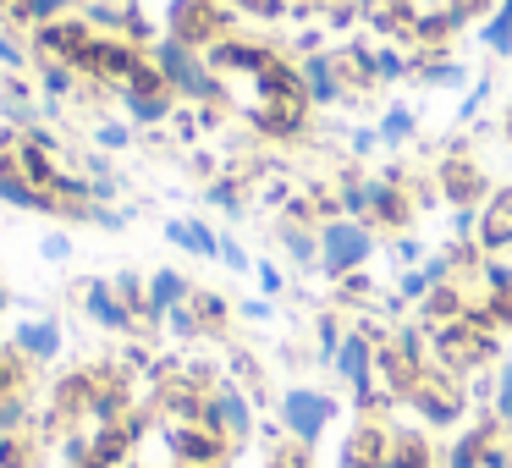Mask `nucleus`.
<instances>
[{
	"label": "nucleus",
	"instance_id": "obj_1",
	"mask_svg": "<svg viewBox=\"0 0 512 468\" xmlns=\"http://www.w3.org/2000/svg\"><path fill=\"white\" fill-rule=\"evenodd\" d=\"M149 61H155V72L166 78V89L177 94V100L188 105H210V100H226L221 78H215V67L199 56L193 45H182V39L160 34L155 45H149Z\"/></svg>",
	"mask_w": 512,
	"mask_h": 468
},
{
	"label": "nucleus",
	"instance_id": "obj_2",
	"mask_svg": "<svg viewBox=\"0 0 512 468\" xmlns=\"http://www.w3.org/2000/svg\"><path fill=\"white\" fill-rule=\"evenodd\" d=\"M320 232V276H358V270L375 259V226L369 221H347V215H331V221L314 226Z\"/></svg>",
	"mask_w": 512,
	"mask_h": 468
},
{
	"label": "nucleus",
	"instance_id": "obj_3",
	"mask_svg": "<svg viewBox=\"0 0 512 468\" xmlns=\"http://www.w3.org/2000/svg\"><path fill=\"white\" fill-rule=\"evenodd\" d=\"M166 34L204 56V50H215L221 39H232V6H226V0H171Z\"/></svg>",
	"mask_w": 512,
	"mask_h": 468
},
{
	"label": "nucleus",
	"instance_id": "obj_4",
	"mask_svg": "<svg viewBox=\"0 0 512 468\" xmlns=\"http://www.w3.org/2000/svg\"><path fill=\"white\" fill-rule=\"evenodd\" d=\"M336 424V397L320 386H292L281 391V430L298 446H320V435Z\"/></svg>",
	"mask_w": 512,
	"mask_h": 468
},
{
	"label": "nucleus",
	"instance_id": "obj_5",
	"mask_svg": "<svg viewBox=\"0 0 512 468\" xmlns=\"http://www.w3.org/2000/svg\"><path fill=\"white\" fill-rule=\"evenodd\" d=\"M331 369L353 386V397L364 402H375V342H369L364 331H347L342 342H336V353H331Z\"/></svg>",
	"mask_w": 512,
	"mask_h": 468
},
{
	"label": "nucleus",
	"instance_id": "obj_6",
	"mask_svg": "<svg viewBox=\"0 0 512 468\" xmlns=\"http://www.w3.org/2000/svg\"><path fill=\"white\" fill-rule=\"evenodd\" d=\"M298 78H303L309 105H320V111L347 105V78H342V56H336V50H309V56L298 61Z\"/></svg>",
	"mask_w": 512,
	"mask_h": 468
},
{
	"label": "nucleus",
	"instance_id": "obj_7",
	"mask_svg": "<svg viewBox=\"0 0 512 468\" xmlns=\"http://www.w3.org/2000/svg\"><path fill=\"white\" fill-rule=\"evenodd\" d=\"M199 419L210 424V430H221L226 441H248V435H254V408H248V397L237 386L215 391V397L199 408Z\"/></svg>",
	"mask_w": 512,
	"mask_h": 468
},
{
	"label": "nucleus",
	"instance_id": "obj_8",
	"mask_svg": "<svg viewBox=\"0 0 512 468\" xmlns=\"http://www.w3.org/2000/svg\"><path fill=\"white\" fill-rule=\"evenodd\" d=\"M441 188H446V199H452L457 210H463V204H479L485 199V171H479L463 149H452V155L441 160Z\"/></svg>",
	"mask_w": 512,
	"mask_h": 468
},
{
	"label": "nucleus",
	"instance_id": "obj_9",
	"mask_svg": "<svg viewBox=\"0 0 512 468\" xmlns=\"http://www.w3.org/2000/svg\"><path fill=\"white\" fill-rule=\"evenodd\" d=\"M166 243L182 248V254H193V259H221V232H215L210 221H199V215L166 221Z\"/></svg>",
	"mask_w": 512,
	"mask_h": 468
},
{
	"label": "nucleus",
	"instance_id": "obj_10",
	"mask_svg": "<svg viewBox=\"0 0 512 468\" xmlns=\"http://www.w3.org/2000/svg\"><path fill=\"white\" fill-rule=\"evenodd\" d=\"M61 347H67V336H61L56 320H23L17 325V353H23L28 364H56Z\"/></svg>",
	"mask_w": 512,
	"mask_h": 468
},
{
	"label": "nucleus",
	"instance_id": "obj_11",
	"mask_svg": "<svg viewBox=\"0 0 512 468\" xmlns=\"http://www.w3.org/2000/svg\"><path fill=\"white\" fill-rule=\"evenodd\" d=\"M380 188H386L380 177H347V182H336V215H347V221H375Z\"/></svg>",
	"mask_w": 512,
	"mask_h": 468
},
{
	"label": "nucleus",
	"instance_id": "obj_12",
	"mask_svg": "<svg viewBox=\"0 0 512 468\" xmlns=\"http://www.w3.org/2000/svg\"><path fill=\"white\" fill-rule=\"evenodd\" d=\"M89 0H6V17L17 28H45V23H61V17H78Z\"/></svg>",
	"mask_w": 512,
	"mask_h": 468
},
{
	"label": "nucleus",
	"instance_id": "obj_13",
	"mask_svg": "<svg viewBox=\"0 0 512 468\" xmlns=\"http://www.w3.org/2000/svg\"><path fill=\"white\" fill-rule=\"evenodd\" d=\"M116 100H122V116L133 127H166L171 122V94H155V89H122L116 94Z\"/></svg>",
	"mask_w": 512,
	"mask_h": 468
},
{
	"label": "nucleus",
	"instance_id": "obj_14",
	"mask_svg": "<svg viewBox=\"0 0 512 468\" xmlns=\"http://www.w3.org/2000/svg\"><path fill=\"white\" fill-rule=\"evenodd\" d=\"M479 243L485 248H512V188H496L479 210Z\"/></svg>",
	"mask_w": 512,
	"mask_h": 468
},
{
	"label": "nucleus",
	"instance_id": "obj_15",
	"mask_svg": "<svg viewBox=\"0 0 512 468\" xmlns=\"http://www.w3.org/2000/svg\"><path fill=\"white\" fill-rule=\"evenodd\" d=\"M188 298H193V281L182 276V270L160 265L155 276H149V314H155V320H166V314H171V309H182Z\"/></svg>",
	"mask_w": 512,
	"mask_h": 468
},
{
	"label": "nucleus",
	"instance_id": "obj_16",
	"mask_svg": "<svg viewBox=\"0 0 512 468\" xmlns=\"http://www.w3.org/2000/svg\"><path fill=\"white\" fill-rule=\"evenodd\" d=\"M83 309H89L94 325H105V331H122L127 320H133V309H127L122 298H116L111 281H89V292H83Z\"/></svg>",
	"mask_w": 512,
	"mask_h": 468
},
{
	"label": "nucleus",
	"instance_id": "obj_17",
	"mask_svg": "<svg viewBox=\"0 0 512 468\" xmlns=\"http://www.w3.org/2000/svg\"><path fill=\"white\" fill-rule=\"evenodd\" d=\"M375 133H380V149H408L413 138H419V116L397 100V105H386V111H380Z\"/></svg>",
	"mask_w": 512,
	"mask_h": 468
},
{
	"label": "nucleus",
	"instance_id": "obj_18",
	"mask_svg": "<svg viewBox=\"0 0 512 468\" xmlns=\"http://www.w3.org/2000/svg\"><path fill=\"white\" fill-rule=\"evenodd\" d=\"M78 78H83V72L67 67V61H39V94H45L50 105L72 100V94H78Z\"/></svg>",
	"mask_w": 512,
	"mask_h": 468
},
{
	"label": "nucleus",
	"instance_id": "obj_19",
	"mask_svg": "<svg viewBox=\"0 0 512 468\" xmlns=\"http://www.w3.org/2000/svg\"><path fill=\"white\" fill-rule=\"evenodd\" d=\"M281 248L292 254V265L303 270H320V232H309V226H281Z\"/></svg>",
	"mask_w": 512,
	"mask_h": 468
},
{
	"label": "nucleus",
	"instance_id": "obj_20",
	"mask_svg": "<svg viewBox=\"0 0 512 468\" xmlns=\"http://www.w3.org/2000/svg\"><path fill=\"white\" fill-rule=\"evenodd\" d=\"M413 78V56L402 45H391V39H380L375 45V83H402Z\"/></svg>",
	"mask_w": 512,
	"mask_h": 468
},
{
	"label": "nucleus",
	"instance_id": "obj_21",
	"mask_svg": "<svg viewBox=\"0 0 512 468\" xmlns=\"http://www.w3.org/2000/svg\"><path fill=\"white\" fill-rule=\"evenodd\" d=\"M94 149H100V155H122V149H133V122H116V116H105L100 127H94Z\"/></svg>",
	"mask_w": 512,
	"mask_h": 468
},
{
	"label": "nucleus",
	"instance_id": "obj_22",
	"mask_svg": "<svg viewBox=\"0 0 512 468\" xmlns=\"http://www.w3.org/2000/svg\"><path fill=\"white\" fill-rule=\"evenodd\" d=\"M204 204H215V210H226V215H243L248 210V193L237 188L232 177H215L210 188H204Z\"/></svg>",
	"mask_w": 512,
	"mask_h": 468
},
{
	"label": "nucleus",
	"instance_id": "obj_23",
	"mask_svg": "<svg viewBox=\"0 0 512 468\" xmlns=\"http://www.w3.org/2000/svg\"><path fill=\"white\" fill-rule=\"evenodd\" d=\"M380 468H430V446L424 441H391Z\"/></svg>",
	"mask_w": 512,
	"mask_h": 468
},
{
	"label": "nucleus",
	"instance_id": "obj_24",
	"mask_svg": "<svg viewBox=\"0 0 512 468\" xmlns=\"http://www.w3.org/2000/svg\"><path fill=\"white\" fill-rule=\"evenodd\" d=\"M490 89H496V83H490V78H474V83H468V100L463 105H457V122H474V116L479 111H485V100H490Z\"/></svg>",
	"mask_w": 512,
	"mask_h": 468
},
{
	"label": "nucleus",
	"instance_id": "obj_25",
	"mask_svg": "<svg viewBox=\"0 0 512 468\" xmlns=\"http://www.w3.org/2000/svg\"><path fill=\"white\" fill-rule=\"evenodd\" d=\"M83 221L105 226V232H127V221H133V215H127V210H111V204H89V210H83Z\"/></svg>",
	"mask_w": 512,
	"mask_h": 468
},
{
	"label": "nucleus",
	"instance_id": "obj_26",
	"mask_svg": "<svg viewBox=\"0 0 512 468\" xmlns=\"http://www.w3.org/2000/svg\"><path fill=\"white\" fill-rule=\"evenodd\" d=\"M166 325H171L177 336H199V331H204V320L193 314V298L182 303V309H171V314H166Z\"/></svg>",
	"mask_w": 512,
	"mask_h": 468
},
{
	"label": "nucleus",
	"instance_id": "obj_27",
	"mask_svg": "<svg viewBox=\"0 0 512 468\" xmlns=\"http://www.w3.org/2000/svg\"><path fill=\"white\" fill-rule=\"evenodd\" d=\"M496 419L512 424V364H501V375H496Z\"/></svg>",
	"mask_w": 512,
	"mask_h": 468
},
{
	"label": "nucleus",
	"instance_id": "obj_28",
	"mask_svg": "<svg viewBox=\"0 0 512 468\" xmlns=\"http://www.w3.org/2000/svg\"><path fill=\"white\" fill-rule=\"evenodd\" d=\"M23 61H28V50L17 45V34H6V28H0V67H6V72H23Z\"/></svg>",
	"mask_w": 512,
	"mask_h": 468
},
{
	"label": "nucleus",
	"instance_id": "obj_29",
	"mask_svg": "<svg viewBox=\"0 0 512 468\" xmlns=\"http://www.w3.org/2000/svg\"><path fill=\"white\" fill-rule=\"evenodd\" d=\"M193 314H199L204 325H221V314H226V303L215 298V292H193Z\"/></svg>",
	"mask_w": 512,
	"mask_h": 468
},
{
	"label": "nucleus",
	"instance_id": "obj_30",
	"mask_svg": "<svg viewBox=\"0 0 512 468\" xmlns=\"http://www.w3.org/2000/svg\"><path fill=\"white\" fill-rule=\"evenodd\" d=\"M254 276H259V292H265V298H276V292L287 287V276H281V265H270V259H259V265H254Z\"/></svg>",
	"mask_w": 512,
	"mask_h": 468
},
{
	"label": "nucleus",
	"instance_id": "obj_31",
	"mask_svg": "<svg viewBox=\"0 0 512 468\" xmlns=\"http://www.w3.org/2000/svg\"><path fill=\"white\" fill-rule=\"evenodd\" d=\"M221 265H226V270H248V248L237 243L232 232H221Z\"/></svg>",
	"mask_w": 512,
	"mask_h": 468
},
{
	"label": "nucleus",
	"instance_id": "obj_32",
	"mask_svg": "<svg viewBox=\"0 0 512 468\" xmlns=\"http://www.w3.org/2000/svg\"><path fill=\"white\" fill-rule=\"evenodd\" d=\"M39 254H45L50 265H61V259H72V237L67 232H50L45 243H39Z\"/></svg>",
	"mask_w": 512,
	"mask_h": 468
},
{
	"label": "nucleus",
	"instance_id": "obj_33",
	"mask_svg": "<svg viewBox=\"0 0 512 468\" xmlns=\"http://www.w3.org/2000/svg\"><path fill=\"white\" fill-rule=\"evenodd\" d=\"M391 254H397V265H402V270L424 265V248H419V237H397V248H391Z\"/></svg>",
	"mask_w": 512,
	"mask_h": 468
},
{
	"label": "nucleus",
	"instance_id": "obj_34",
	"mask_svg": "<svg viewBox=\"0 0 512 468\" xmlns=\"http://www.w3.org/2000/svg\"><path fill=\"white\" fill-rule=\"evenodd\" d=\"M375 149H380V133H375V127H358V133H353V155H375Z\"/></svg>",
	"mask_w": 512,
	"mask_h": 468
},
{
	"label": "nucleus",
	"instance_id": "obj_35",
	"mask_svg": "<svg viewBox=\"0 0 512 468\" xmlns=\"http://www.w3.org/2000/svg\"><path fill=\"white\" fill-rule=\"evenodd\" d=\"M243 314H248V320H270V298H248Z\"/></svg>",
	"mask_w": 512,
	"mask_h": 468
},
{
	"label": "nucleus",
	"instance_id": "obj_36",
	"mask_svg": "<svg viewBox=\"0 0 512 468\" xmlns=\"http://www.w3.org/2000/svg\"><path fill=\"white\" fill-rule=\"evenodd\" d=\"M501 133L512 138V105H507V111H501Z\"/></svg>",
	"mask_w": 512,
	"mask_h": 468
},
{
	"label": "nucleus",
	"instance_id": "obj_37",
	"mask_svg": "<svg viewBox=\"0 0 512 468\" xmlns=\"http://www.w3.org/2000/svg\"><path fill=\"white\" fill-rule=\"evenodd\" d=\"M270 468H303V457H298V463H287V452H281V457H276V463H270Z\"/></svg>",
	"mask_w": 512,
	"mask_h": 468
},
{
	"label": "nucleus",
	"instance_id": "obj_38",
	"mask_svg": "<svg viewBox=\"0 0 512 468\" xmlns=\"http://www.w3.org/2000/svg\"><path fill=\"white\" fill-rule=\"evenodd\" d=\"M0 303H6V292H0Z\"/></svg>",
	"mask_w": 512,
	"mask_h": 468
}]
</instances>
